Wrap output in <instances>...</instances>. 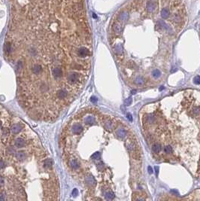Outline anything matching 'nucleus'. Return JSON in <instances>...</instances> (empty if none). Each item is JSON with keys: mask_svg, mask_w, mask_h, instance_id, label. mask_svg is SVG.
Segmentation results:
<instances>
[{"mask_svg": "<svg viewBox=\"0 0 200 201\" xmlns=\"http://www.w3.org/2000/svg\"><path fill=\"white\" fill-rule=\"evenodd\" d=\"M5 200V196L3 194H0V200Z\"/></svg>", "mask_w": 200, "mask_h": 201, "instance_id": "16", "label": "nucleus"}, {"mask_svg": "<svg viewBox=\"0 0 200 201\" xmlns=\"http://www.w3.org/2000/svg\"><path fill=\"white\" fill-rule=\"evenodd\" d=\"M70 166L72 169H76L79 167V163L76 159H72L70 160Z\"/></svg>", "mask_w": 200, "mask_h": 201, "instance_id": "7", "label": "nucleus"}, {"mask_svg": "<svg viewBox=\"0 0 200 201\" xmlns=\"http://www.w3.org/2000/svg\"><path fill=\"white\" fill-rule=\"evenodd\" d=\"M95 122V119L91 117V116H89V117H87L85 118V123L86 124H92Z\"/></svg>", "mask_w": 200, "mask_h": 201, "instance_id": "10", "label": "nucleus"}, {"mask_svg": "<svg viewBox=\"0 0 200 201\" xmlns=\"http://www.w3.org/2000/svg\"><path fill=\"white\" fill-rule=\"evenodd\" d=\"M86 182H87V183H88L90 185H95V183H96V181H95L94 178L92 177V176L87 177L86 178Z\"/></svg>", "mask_w": 200, "mask_h": 201, "instance_id": "11", "label": "nucleus"}, {"mask_svg": "<svg viewBox=\"0 0 200 201\" xmlns=\"http://www.w3.org/2000/svg\"><path fill=\"white\" fill-rule=\"evenodd\" d=\"M1 127H2V123L0 122V128H1Z\"/></svg>", "mask_w": 200, "mask_h": 201, "instance_id": "18", "label": "nucleus"}, {"mask_svg": "<svg viewBox=\"0 0 200 201\" xmlns=\"http://www.w3.org/2000/svg\"><path fill=\"white\" fill-rule=\"evenodd\" d=\"M72 133L74 134H76V135L77 134H80L82 132V130H83V127L81 124H76L73 125V127L72 128Z\"/></svg>", "mask_w": 200, "mask_h": 201, "instance_id": "4", "label": "nucleus"}, {"mask_svg": "<svg viewBox=\"0 0 200 201\" xmlns=\"http://www.w3.org/2000/svg\"><path fill=\"white\" fill-rule=\"evenodd\" d=\"M10 23L5 51L27 56L48 53L54 60L68 54L85 62L91 36L84 0H8Z\"/></svg>", "mask_w": 200, "mask_h": 201, "instance_id": "1", "label": "nucleus"}, {"mask_svg": "<svg viewBox=\"0 0 200 201\" xmlns=\"http://www.w3.org/2000/svg\"><path fill=\"white\" fill-rule=\"evenodd\" d=\"M72 194L73 197H76V196L78 194V189H77V188L73 189V191H72Z\"/></svg>", "mask_w": 200, "mask_h": 201, "instance_id": "13", "label": "nucleus"}, {"mask_svg": "<svg viewBox=\"0 0 200 201\" xmlns=\"http://www.w3.org/2000/svg\"><path fill=\"white\" fill-rule=\"evenodd\" d=\"M16 157L18 160H23L26 157V154L23 151H18L16 154Z\"/></svg>", "mask_w": 200, "mask_h": 201, "instance_id": "8", "label": "nucleus"}, {"mask_svg": "<svg viewBox=\"0 0 200 201\" xmlns=\"http://www.w3.org/2000/svg\"><path fill=\"white\" fill-rule=\"evenodd\" d=\"M96 101V99L95 97H92V98H91V102H95Z\"/></svg>", "mask_w": 200, "mask_h": 201, "instance_id": "17", "label": "nucleus"}, {"mask_svg": "<svg viewBox=\"0 0 200 201\" xmlns=\"http://www.w3.org/2000/svg\"><path fill=\"white\" fill-rule=\"evenodd\" d=\"M187 22L184 0H129L113 15L110 42L129 69L134 59L165 57Z\"/></svg>", "mask_w": 200, "mask_h": 201, "instance_id": "2", "label": "nucleus"}, {"mask_svg": "<svg viewBox=\"0 0 200 201\" xmlns=\"http://www.w3.org/2000/svg\"><path fill=\"white\" fill-rule=\"evenodd\" d=\"M5 183V181H4V179L2 177H0V186H2Z\"/></svg>", "mask_w": 200, "mask_h": 201, "instance_id": "15", "label": "nucleus"}, {"mask_svg": "<svg viewBox=\"0 0 200 201\" xmlns=\"http://www.w3.org/2000/svg\"><path fill=\"white\" fill-rule=\"evenodd\" d=\"M44 165L47 168H51L52 166H53V161H52V160L51 159H46L44 161Z\"/></svg>", "mask_w": 200, "mask_h": 201, "instance_id": "9", "label": "nucleus"}, {"mask_svg": "<svg viewBox=\"0 0 200 201\" xmlns=\"http://www.w3.org/2000/svg\"><path fill=\"white\" fill-rule=\"evenodd\" d=\"M5 162H4L2 160H0V169L5 168Z\"/></svg>", "mask_w": 200, "mask_h": 201, "instance_id": "14", "label": "nucleus"}, {"mask_svg": "<svg viewBox=\"0 0 200 201\" xmlns=\"http://www.w3.org/2000/svg\"><path fill=\"white\" fill-rule=\"evenodd\" d=\"M144 138L157 160L200 176V91L186 89L148 103L139 112Z\"/></svg>", "mask_w": 200, "mask_h": 201, "instance_id": "3", "label": "nucleus"}, {"mask_svg": "<svg viewBox=\"0 0 200 201\" xmlns=\"http://www.w3.org/2000/svg\"><path fill=\"white\" fill-rule=\"evenodd\" d=\"M25 146V141L22 138H18L15 141V146L17 148H23Z\"/></svg>", "mask_w": 200, "mask_h": 201, "instance_id": "5", "label": "nucleus"}, {"mask_svg": "<svg viewBox=\"0 0 200 201\" xmlns=\"http://www.w3.org/2000/svg\"><path fill=\"white\" fill-rule=\"evenodd\" d=\"M99 152H96V153H94L93 155H92V157H91V158L92 159H94V160H97V159H99Z\"/></svg>", "mask_w": 200, "mask_h": 201, "instance_id": "12", "label": "nucleus"}, {"mask_svg": "<svg viewBox=\"0 0 200 201\" xmlns=\"http://www.w3.org/2000/svg\"><path fill=\"white\" fill-rule=\"evenodd\" d=\"M21 130V127L19 124H13L11 126V132L14 134H17L18 133H20V131Z\"/></svg>", "mask_w": 200, "mask_h": 201, "instance_id": "6", "label": "nucleus"}]
</instances>
